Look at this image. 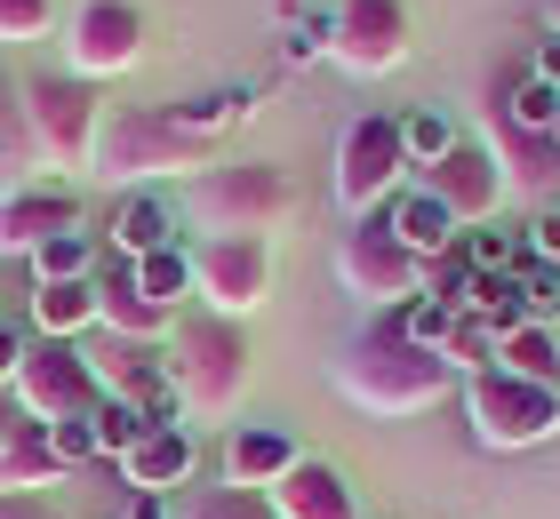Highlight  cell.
Masks as SVG:
<instances>
[{
    "instance_id": "8fae6325",
    "label": "cell",
    "mask_w": 560,
    "mask_h": 519,
    "mask_svg": "<svg viewBox=\"0 0 560 519\" xmlns=\"http://www.w3.org/2000/svg\"><path fill=\"white\" fill-rule=\"evenodd\" d=\"M328 57L361 81H385L409 64V0H337L328 9Z\"/></svg>"
},
{
    "instance_id": "1f68e13d",
    "label": "cell",
    "mask_w": 560,
    "mask_h": 519,
    "mask_svg": "<svg viewBox=\"0 0 560 519\" xmlns=\"http://www.w3.org/2000/svg\"><path fill=\"white\" fill-rule=\"evenodd\" d=\"M96 272V240L89 232H57L40 256H33V288H48V280H89Z\"/></svg>"
},
{
    "instance_id": "9a60e30c",
    "label": "cell",
    "mask_w": 560,
    "mask_h": 519,
    "mask_svg": "<svg viewBox=\"0 0 560 519\" xmlns=\"http://www.w3.org/2000/svg\"><path fill=\"white\" fill-rule=\"evenodd\" d=\"M489 152L504 168V192L528 200V208H560V137H528L513 120H489Z\"/></svg>"
},
{
    "instance_id": "83f0119b",
    "label": "cell",
    "mask_w": 560,
    "mask_h": 519,
    "mask_svg": "<svg viewBox=\"0 0 560 519\" xmlns=\"http://www.w3.org/2000/svg\"><path fill=\"white\" fill-rule=\"evenodd\" d=\"M137 288H144L152 304L185 311V296H192V248H161V256H144V264H137Z\"/></svg>"
},
{
    "instance_id": "e0dca14e",
    "label": "cell",
    "mask_w": 560,
    "mask_h": 519,
    "mask_svg": "<svg viewBox=\"0 0 560 519\" xmlns=\"http://www.w3.org/2000/svg\"><path fill=\"white\" fill-rule=\"evenodd\" d=\"M192 463H200L192 424H144V439L120 456V487H137V496H168V487L192 480Z\"/></svg>"
},
{
    "instance_id": "4dcf8cb0",
    "label": "cell",
    "mask_w": 560,
    "mask_h": 519,
    "mask_svg": "<svg viewBox=\"0 0 560 519\" xmlns=\"http://www.w3.org/2000/svg\"><path fill=\"white\" fill-rule=\"evenodd\" d=\"M441 359H448L456 376H489V368H497V328H489V320H472V311H456V328H448Z\"/></svg>"
},
{
    "instance_id": "5b68a950",
    "label": "cell",
    "mask_w": 560,
    "mask_h": 519,
    "mask_svg": "<svg viewBox=\"0 0 560 519\" xmlns=\"http://www.w3.org/2000/svg\"><path fill=\"white\" fill-rule=\"evenodd\" d=\"M328 192L352 224L385 216L393 192H409V144H400V113H361L337 137V168H328Z\"/></svg>"
},
{
    "instance_id": "7bdbcfd3",
    "label": "cell",
    "mask_w": 560,
    "mask_h": 519,
    "mask_svg": "<svg viewBox=\"0 0 560 519\" xmlns=\"http://www.w3.org/2000/svg\"><path fill=\"white\" fill-rule=\"evenodd\" d=\"M120 519H176V511H168V496H129V511H120Z\"/></svg>"
},
{
    "instance_id": "44dd1931",
    "label": "cell",
    "mask_w": 560,
    "mask_h": 519,
    "mask_svg": "<svg viewBox=\"0 0 560 519\" xmlns=\"http://www.w3.org/2000/svg\"><path fill=\"white\" fill-rule=\"evenodd\" d=\"M105 240L120 248V264H144V256L176 248V208L152 192H120V208L105 216Z\"/></svg>"
},
{
    "instance_id": "7a4b0ae2",
    "label": "cell",
    "mask_w": 560,
    "mask_h": 519,
    "mask_svg": "<svg viewBox=\"0 0 560 519\" xmlns=\"http://www.w3.org/2000/svg\"><path fill=\"white\" fill-rule=\"evenodd\" d=\"M89 168L120 192H144V185H161V176H185L192 185L200 168H217V144L192 137L168 104H120V113H105V128H96Z\"/></svg>"
},
{
    "instance_id": "603a6c76",
    "label": "cell",
    "mask_w": 560,
    "mask_h": 519,
    "mask_svg": "<svg viewBox=\"0 0 560 519\" xmlns=\"http://www.w3.org/2000/svg\"><path fill=\"white\" fill-rule=\"evenodd\" d=\"M33 176H40V144H33V128H24V96L0 89V208L16 192H33Z\"/></svg>"
},
{
    "instance_id": "60d3db41",
    "label": "cell",
    "mask_w": 560,
    "mask_h": 519,
    "mask_svg": "<svg viewBox=\"0 0 560 519\" xmlns=\"http://www.w3.org/2000/svg\"><path fill=\"white\" fill-rule=\"evenodd\" d=\"M528 81L560 89V33H545V40H537V57H528Z\"/></svg>"
},
{
    "instance_id": "ba28073f",
    "label": "cell",
    "mask_w": 560,
    "mask_h": 519,
    "mask_svg": "<svg viewBox=\"0 0 560 519\" xmlns=\"http://www.w3.org/2000/svg\"><path fill=\"white\" fill-rule=\"evenodd\" d=\"M337 280H345V296H361V304H376V311H400V304L424 296V264L393 240L385 216H361V224L337 240Z\"/></svg>"
},
{
    "instance_id": "cb8c5ba5",
    "label": "cell",
    "mask_w": 560,
    "mask_h": 519,
    "mask_svg": "<svg viewBox=\"0 0 560 519\" xmlns=\"http://www.w3.org/2000/svg\"><path fill=\"white\" fill-rule=\"evenodd\" d=\"M497 368L504 376H521V384H545V392H560V335L552 328H513V335H497Z\"/></svg>"
},
{
    "instance_id": "ee69618b",
    "label": "cell",
    "mask_w": 560,
    "mask_h": 519,
    "mask_svg": "<svg viewBox=\"0 0 560 519\" xmlns=\"http://www.w3.org/2000/svg\"><path fill=\"white\" fill-rule=\"evenodd\" d=\"M552 33H560V0H552Z\"/></svg>"
},
{
    "instance_id": "4fadbf2b",
    "label": "cell",
    "mask_w": 560,
    "mask_h": 519,
    "mask_svg": "<svg viewBox=\"0 0 560 519\" xmlns=\"http://www.w3.org/2000/svg\"><path fill=\"white\" fill-rule=\"evenodd\" d=\"M417 185L441 200L465 232H472V224H497V208H504V168H497V152H489V144H472V137L456 144L441 168H424Z\"/></svg>"
},
{
    "instance_id": "b9f144b4",
    "label": "cell",
    "mask_w": 560,
    "mask_h": 519,
    "mask_svg": "<svg viewBox=\"0 0 560 519\" xmlns=\"http://www.w3.org/2000/svg\"><path fill=\"white\" fill-rule=\"evenodd\" d=\"M0 519H57L48 496H0Z\"/></svg>"
},
{
    "instance_id": "9c48e42d",
    "label": "cell",
    "mask_w": 560,
    "mask_h": 519,
    "mask_svg": "<svg viewBox=\"0 0 560 519\" xmlns=\"http://www.w3.org/2000/svg\"><path fill=\"white\" fill-rule=\"evenodd\" d=\"M33 424H65V415H89L96 400V368H89V344H57V335H33L24 344V368H16V392H9Z\"/></svg>"
},
{
    "instance_id": "ffe728a7",
    "label": "cell",
    "mask_w": 560,
    "mask_h": 519,
    "mask_svg": "<svg viewBox=\"0 0 560 519\" xmlns=\"http://www.w3.org/2000/svg\"><path fill=\"white\" fill-rule=\"evenodd\" d=\"M385 224H393V240L417 256V264H432V256H448L456 240H465V224L448 216L441 200H432L424 185H409V192H393V208H385Z\"/></svg>"
},
{
    "instance_id": "52a82bcc",
    "label": "cell",
    "mask_w": 560,
    "mask_h": 519,
    "mask_svg": "<svg viewBox=\"0 0 560 519\" xmlns=\"http://www.w3.org/2000/svg\"><path fill=\"white\" fill-rule=\"evenodd\" d=\"M16 96H24V128L40 144V168H89L96 161V128H105L96 89H81L72 72H33Z\"/></svg>"
},
{
    "instance_id": "8992f818",
    "label": "cell",
    "mask_w": 560,
    "mask_h": 519,
    "mask_svg": "<svg viewBox=\"0 0 560 519\" xmlns=\"http://www.w3.org/2000/svg\"><path fill=\"white\" fill-rule=\"evenodd\" d=\"M465 424H472V439L480 448H545V439L560 432V392H545V384H521V376H504V368H489V376H465Z\"/></svg>"
},
{
    "instance_id": "74e56055",
    "label": "cell",
    "mask_w": 560,
    "mask_h": 519,
    "mask_svg": "<svg viewBox=\"0 0 560 519\" xmlns=\"http://www.w3.org/2000/svg\"><path fill=\"white\" fill-rule=\"evenodd\" d=\"M40 439H48V456H57L65 472H72V463H89V456H96V432H89V415H65V424H40Z\"/></svg>"
},
{
    "instance_id": "484cf974",
    "label": "cell",
    "mask_w": 560,
    "mask_h": 519,
    "mask_svg": "<svg viewBox=\"0 0 560 519\" xmlns=\"http://www.w3.org/2000/svg\"><path fill=\"white\" fill-rule=\"evenodd\" d=\"M400 144H409V168L424 176V168H441L465 137H456V120L441 113V104H417V113H400Z\"/></svg>"
},
{
    "instance_id": "8d00e7d4",
    "label": "cell",
    "mask_w": 560,
    "mask_h": 519,
    "mask_svg": "<svg viewBox=\"0 0 560 519\" xmlns=\"http://www.w3.org/2000/svg\"><path fill=\"white\" fill-rule=\"evenodd\" d=\"M48 24H57V0H0V48L48 40Z\"/></svg>"
},
{
    "instance_id": "ab89813d",
    "label": "cell",
    "mask_w": 560,
    "mask_h": 519,
    "mask_svg": "<svg viewBox=\"0 0 560 519\" xmlns=\"http://www.w3.org/2000/svg\"><path fill=\"white\" fill-rule=\"evenodd\" d=\"M24 344H33V335H24V328H9V320H0V392H16V368H24Z\"/></svg>"
},
{
    "instance_id": "30bf717a",
    "label": "cell",
    "mask_w": 560,
    "mask_h": 519,
    "mask_svg": "<svg viewBox=\"0 0 560 519\" xmlns=\"http://www.w3.org/2000/svg\"><path fill=\"white\" fill-rule=\"evenodd\" d=\"M137 57H144V16L129 0H81V9L65 16V72L81 89L137 72Z\"/></svg>"
},
{
    "instance_id": "2e32d148",
    "label": "cell",
    "mask_w": 560,
    "mask_h": 519,
    "mask_svg": "<svg viewBox=\"0 0 560 519\" xmlns=\"http://www.w3.org/2000/svg\"><path fill=\"white\" fill-rule=\"evenodd\" d=\"M265 504H272V519H361L352 480L337 472V463H320V456H296L289 472L265 487Z\"/></svg>"
},
{
    "instance_id": "d4e9b609",
    "label": "cell",
    "mask_w": 560,
    "mask_h": 519,
    "mask_svg": "<svg viewBox=\"0 0 560 519\" xmlns=\"http://www.w3.org/2000/svg\"><path fill=\"white\" fill-rule=\"evenodd\" d=\"M65 480V463L48 456V439H40V424L16 439L9 456H0V496H40V487H57Z\"/></svg>"
},
{
    "instance_id": "f546056e",
    "label": "cell",
    "mask_w": 560,
    "mask_h": 519,
    "mask_svg": "<svg viewBox=\"0 0 560 519\" xmlns=\"http://www.w3.org/2000/svg\"><path fill=\"white\" fill-rule=\"evenodd\" d=\"M144 424H152V415H144L137 400H96V408H89V432H96V456H113V463H120V456H129V448H137V439H144Z\"/></svg>"
},
{
    "instance_id": "f6af8a7d",
    "label": "cell",
    "mask_w": 560,
    "mask_h": 519,
    "mask_svg": "<svg viewBox=\"0 0 560 519\" xmlns=\"http://www.w3.org/2000/svg\"><path fill=\"white\" fill-rule=\"evenodd\" d=\"M552 137H560V120H552Z\"/></svg>"
},
{
    "instance_id": "7c38bea8",
    "label": "cell",
    "mask_w": 560,
    "mask_h": 519,
    "mask_svg": "<svg viewBox=\"0 0 560 519\" xmlns=\"http://www.w3.org/2000/svg\"><path fill=\"white\" fill-rule=\"evenodd\" d=\"M192 296L217 320H248L272 296V240H200L192 248Z\"/></svg>"
},
{
    "instance_id": "7402d4cb",
    "label": "cell",
    "mask_w": 560,
    "mask_h": 519,
    "mask_svg": "<svg viewBox=\"0 0 560 519\" xmlns=\"http://www.w3.org/2000/svg\"><path fill=\"white\" fill-rule=\"evenodd\" d=\"M89 328H96V272L89 280H48V288H33V335L81 344Z\"/></svg>"
},
{
    "instance_id": "3957f363",
    "label": "cell",
    "mask_w": 560,
    "mask_h": 519,
    "mask_svg": "<svg viewBox=\"0 0 560 519\" xmlns=\"http://www.w3.org/2000/svg\"><path fill=\"white\" fill-rule=\"evenodd\" d=\"M185 216L209 240H272L296 216V185L280 161H217L185 185Z\"/></svg>"
},
{
    "instance_id": "ac0fdd59",
    "label": "cell",
    "mask_w": 560,
    "mask_h": 519,
    "mask_svg": "<svg viewBox=\"0 0 560 519\" xmlns=\"http://www.w3.org/2000/svg\"><path fill=\"white\" fill-rule=\"evenodd\" d=\"M57 232H81V200L72 192L33 185V192H16L9 208H0V256H24V264H33Z\"/></svg>"
},
{
    "instance_id": "277c9868",
    "label": "cell",
    "mask_w": 560,
    "mask_h": 519,
    "mask_svg": "<svg viewBox=\"0 0 560 519\" xmlns=\"http://www.w3.org/2000/svg\"><path fill=\"white\" fill-rule=\"evenodd\" d=\"M248 335L241 320H217V311H200V320H176L168 335V392L185 415H233L241 392H248Z\"/></svg>"
},
{
    "instance_id": "f35d334b",
    "label": "cell",
    "mask_w": 560,
    "mask_h": 519,
    "mask_svg": "<svg viewBox=\"0 0 560 519\" xmlns=\"http://www.w3.org/2000/svg\"><path fill=\"white\" fill-rule=\"evenodd\" d=\"M521 248L537 256V264H560V208H537V216L521 224Z\"/></svg>"
},
{
    "instance_id": "5bb4252c",
    "label": "cell",
    "mask_w": 560,
    "mask_h": 519,
    "mask_svg": "<svg viewBox=\"0 0 560 519\" xmlns=\"http://www.w3.org/2000/svg\"><path fill=\"white\" fill-rule=\"evenodd\" d=\"M176 320L185 311H168V304H152L137 288V264H113V272H96V335H120V344H152L161 352Z\"/></svg>"
},
{
    "instance_id": "d6a6232c",
    "label": "cell",
    "mask_w": 560,
    "mask_h": 519,
    "mask_svg": "<svg viewBox=\"0 0 560 519\" xmlns=\"http://www.w3.org/2000/svg\"><path fill=\"white\" fill-rule=\"evenodd\" d=\"M521 311H528V320H537V328H552L560 320V264H537V256H521Z\"/></svg>"
},
{
    "instance_id": "d590c367",
    "label": "cell",
    "mask_w": 560,
    "mask_h": 519,
    "mask_svg": "<svg viewBox=\"0 0 560 519\" xmlns=\"http://www.w3.org/2000/svg\"><path fill=\"white\" fill-rule=\"evenodd\" d=\"M176 519H272V504L248 496V487H200V496L176 511Z\"/></svg>"
},
{
    "instance_id": "836d02e7",
    "label": "cell",
    "mask_w": 560,
    "mask_h": 519,
    "mask_svg": "<svg viewBox=\"0 0 560 519\" xmlns=\"http://www.w3.org/2000/svg\"><path fill=\"white\" fill-rule=\"evenodd\" d=\"M521 256H528L521 232H497V224H472L465 232V264L472 272H521Z\"/></svg>"
},
{
    "instance_id": "f1b7e54d",
    "label": "cell",
    "mask_w": 560,
    "mask_h": 519,
    "mask_svg": "<svg viewBox=\"0 0 560 519\" xmlns=\"http://www.w3.org/2000/svg\"><path fill=\"white\" fill-rule=\"evenodd\" d=\"M465 311H472V320H489L497 335L528 328V311H521V280H513V272H480V280H472V304H465Z\"/></svg>"
},
{
    "instance_id": "e575fe53",
    "label": "cell",
    "mask_w": 560,
    "mask_h": 519,
    "mask_svg": "<svg viewBox=\"0 0 560 519\" xmlns=\"http://www.w3.org/2000/svg\"><path fill=\"white\" fill-rule=\"evenodd\" d=\"M393 320H400V335H409V344L441 352V344H448V328H456V304H441V296H417V304H400Z\"/></svg>"
},
{
    "instance_id": "6da1fadb",
    "label": "cell",
    "mask_w": 560,
    "mask_h": 519,
    "mask_svg": "<svg viewBox=\"0 0 560 519\" xmlns=\"http://www.w3.org/2000/svg\"><path fill=\"white\" fill-rule=\"evenodd\" d=\"M337 392L361 408V415L400 424V415H424V408H441L448 392H465V376H456L441 352L409 344L393 311H376L361 335H345V352H337Z\"/></svg>"
},
{
    "instance_id": "d6986e66",
    "label": "cell",
    "mask_w": 560,
    "mask_h": 519,
    "mask_svg": "<svg viewBox=\"0 0 560 519\" xmlns=\"http://www.w3.org/2000/svg\"><path fill=\"white\" fill-rule=\"evenodd\" d=\"M304 448L280 424H233V439H224V487H248V496H265V487L289 472Z\"/></svg>"
},
{
    "instance_id": "4316f807",
    "label": "cell",
    "mask_w": 560,
    "mask_h": 519,
    "mask_svg": "<svg viewBox=\"0 0 560 519\" xmlns=\"http://www.w3.org/2000/svg\"><path fill=\"white\" fill-rule=\"evenodd\" d=\"M248 104H257V89H217V96H176V104H168V113H176V120H185V128H192V137H209V144H217V137H224V128H233V120L248 113Z\"/></svg>"
}]
</instances>
